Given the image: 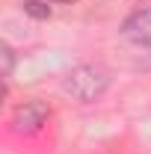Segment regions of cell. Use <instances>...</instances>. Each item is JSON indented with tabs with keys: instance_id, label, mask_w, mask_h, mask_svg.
Returning a JSON list of instances; mask_svg holds the SVG:
<instances>
[{
	"instance_id": "6da1fadb",
	"label": "cell",
	"mask_w": 151,
	"mask_h": 154,
	"mask_svg": "<svg viewBox=\"0 0 151 154\" xmlns=\"http://www.w3.org/2000/svg\"><path fill=\"white\" fill-rule=\"evenodd\" d=\"M65 89L77 98V101H95L107 89V74L101 68H92V65H83V68H74L71 77L65 80Z\"/></svg>"
},
{
	"instance_id": "7a4b0ae2",
	"label": "cell",
	"mask_w": 151,
	"mask_h": 154,
	"mask_svg": "<svg viewBox=\"0 0 151 154\" xmlns=\"http://www.w3.org/2000/svg\"><path fill=\"white\" fill-rule=\"evenodd\" d=\"M48 104L45 101H27V104H21L15 116H12V128L18 131V134H33L39 131L42 125H45V119H48Z\"/></svg>"
},
{
	"instance_id": "3957f363",
	"label": "cell",
	"mask_w": 151,
	"mask_h": 154,
	"mask_svg": "<svg viewBox=\"0 0 151 154\" xmlns=\"http://www.w3.org/2000/svg\"><path fill=\"white\" fill-rule=\"evenodd\" d=\"M125 36L131 38L133 45H151V9L133 12L131 18L125 21Z\"/></svg>"
},
{
	"instance_id": "277c9868",
	"label": "cell",
	"mask_w": 151,
	"mask_h": 154,
	"mask_svg": "<svg viewBox=\"0 0 151 154\" xmlns=\"http://www.w3.org/2000/svg\"><path fill=\"white\" fill-rule=\"evenodd\" d=\"M24 12L33 15V18H39V21L51 18V6H48L45 0H27V3H24Z\"/></svg>"
},
{
	"instance_id": "5b68a950",
	"label": "cell",
	"mask_w": 151,
	"mask_h": 154,
	"mask_svg": "<svg viewBox=\"0 0 151 154\" xmlns=\"http://www.w3.org/2000/svg\"><path fill=\"white\" fill-rule=\"evenodd\" d=\"M3 59H6V68H3V71L9 74V71H12V51H9L6 45H3Z\"/></svg>"
},
{
	"instance_id": "8992f818",
	"label": "cell",
	"mask_w": 151,
	"mask_h": 154,
	"mask_svg": "<svg viewBox=\"0 0 151 154\" xmlns=\"http://www.w3.org/2000/svg\"><path fill=\"white\" fill-rule=\"evenodd\" d=\"M54 3H74V0H54Z\"/></svg>"
}]
</instances>
